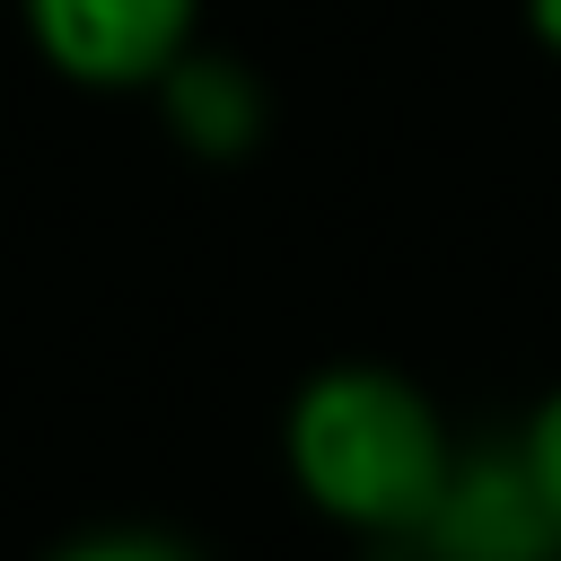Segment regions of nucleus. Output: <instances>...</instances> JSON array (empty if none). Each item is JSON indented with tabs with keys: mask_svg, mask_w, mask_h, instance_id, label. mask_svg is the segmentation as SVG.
Wrapping results in <instances>:
<instances>
[{
	"mask_svg": "<svg viewBox=\"0 0 561 561\" xmlns=\"http://www.w3.org/2000/svg\"><path fill=\"white\" fill-rule=\"evenodd\" d=\"M447 465H456V447H447L438 403L394 368H324L289 403L298 491L359 535L403 543L430 517V500L447 491Z\"/></svg>",
	"mask_w": 561,
	"mask_h": 561,
	"instance_id": "1",
	"label": "nucleus"
},
{
	"mask_svg": "<svg viewBox=\"0 0 561 561\" xmlns=\"http://www.w3.org/2000/svg\"><path fill=\"white\" fill-rule=\"evenodd\" d=\"M421 561H561V526L517 456V438L500 447H465L447 465V491L430 500V517L403 535Z\"/></svg>",
	"mask_w": 561,
	"mask_h": 561,
	"instance_id": "2",
	"label": "nucleus"
},
{
	"mask_svg": "<svg viewBox=\"0 0 561 561\" xmlns=\"http://www.w3.org/2000/svg\"><path fill=\"white\" fill-rule=\"evenodd\" d=\"M26 26L70 79L131 88V79H158L184 53L193 0H26Z\"/></svg>",
	"mask_w": 561,
	"mask_h": 561,
	"instance_id": "3",
	"label": "nucleus"
},
{
	"mask_svg": "<svg viewBox=\"0 0 561 561\" xmlns=\"http://www.w3.org/2000/svg\"><path fill=\"white\" fill-rule=\"evenodd\" d=\"M517 456H526V473H535V491H543V508H552V526H561V386L526 412Z\"/></svg>",
	"mask_w": 561,
	"mask_h": 561,
	"instance_id": "4",
	"label": "nucleus"
},
{
	"mask_svg": "<svg viewBox=\"0 0 561 561\" xmlns=\"http://www.w3.org/2000/svg\"><path fill=\"white\" fill-rule=\"evenodd\" d=\"M53 561H202V552L175 543V535H88V543H70Z\"/></svg>",
	"mask_w": 561,
	"mask_h": 561,
	"instance_id": "5",
	"label": "nucleus"
},
{
	"mask_svg": "<svg viewBox=\"0 0 561 561\" xmlns=\"http://www.w3.org/2000/svg\"><path fill=\"white\" fill-rule=\"evenodd\" d=\"M526 18H535V35L561 53V0H526Z\"/></svg>",
	"mask_w": 561,
	"mask_h": 561,
	"instance_id": "6",
	"label": "nucleus"
}]
</instances>
